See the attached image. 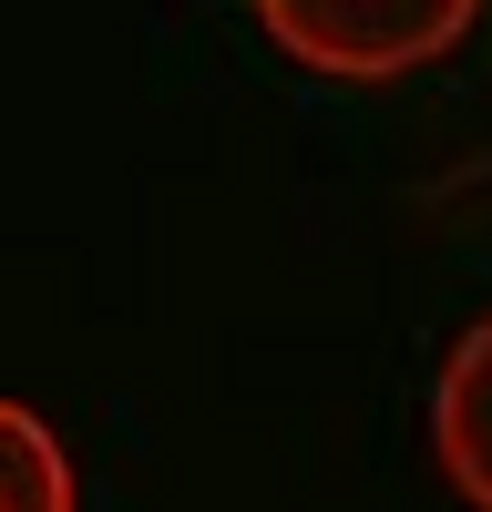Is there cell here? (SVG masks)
I'll list each match as a JSON object with an SVG mask.
<instances>
[{"label":"cell","mask_w":492,"mask_h":512,"mask_svg":"<svg viewBox=\"0 0 492 512\" xmlns=\"http://www.w3.org/2000/svg\"><path fill=\"white\" fill-rule=\"evenodd\" d=\"M431 461L472 512H492V308L441 349L431 379Z\"/></svg>","instance_id":"cell-2"},{"label":"cell","mask_w":492,"mask_h":512,"mask_svg":"<svg viewBox=\"0 0 492 512\" xmlns=\"http://www.w3.org/2000/svg\"><path fill=\"white\" fill-rule=\"evenodd\" d=\"M267 41L318 82H400L462 52L482 0H257Z\"/></svg>","instance_id":"cell-1"},{"label":"cell","mask_w":492,"mask_h":512,"mask_svg":"<svg viewBox=\"0 0 492 512\" xmlns=\"http://www.w3.org/2000/svg\"><path fill=\"white\" fill-rule=\"evenodd\" d=\"M0 451H11V512H72V461L41 410H0Z\"/></svg>","instance_id":"cell-3"}]
</instances>
